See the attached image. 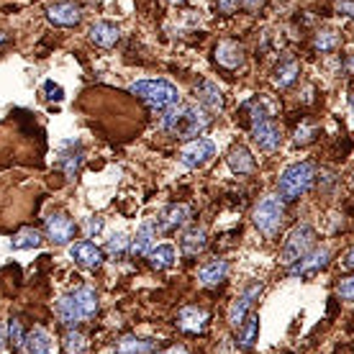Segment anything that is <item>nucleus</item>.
<instances>
[{
  "label": "nucleus",
  "mask_w": 354,
  "mask_h": 354,
  "mask_svg": "<svg viewBox=\"0 0 354 354\" xmlns=\"http://www.w3.org/2000/svg\"><path fill=\"white\" fill-rule=\"evenodd\" d=\"M211 126V115L201 103H177L162 115V131L172 139L190 142Z\"/></svg>",
  "instance_id": "1"
},
{
  "label": "nucleus",
  "mask_w": 354,
  "mask_h": 354,
  "mask_svg": "<svg viewBox=\"0 0 354 354\" xmlns=\"http://www.w3.org/2000/svg\"><path fill=\"white\" fill-rule=\"evenodd\" d=\"M57 316L64 326H77L82 321H90L97 310V292L90 285H82L77 290L67 292L64 298L57 301Z\"/></svg>",
  "instance_id": "2"
},
{
  "label": "nucleus",
  "mask_w": 354,
  "mask_h": 354,
  "mask_svg": "<svg viewBox=\"0 0 354 354\" xmlns=\"http://www.w3.org/2000/svg\"><path fill=\"white\" fill-rule=\"evenodd\" d=\"M316 177H319L316 162L306 160V162H298V165H290L280 175V180H277V195L283 198L285 203H295V201H301L303 195L313 187Z\"/></svg>",
  "instance_id": "3"
},
{
  "label": "nucleus",
  "mask_w": 354,
  "mask_h": 354,
  "mask_svg": "<svg viewBox=\"0 0 354 354\" xmlns=\"http://www.w3.org/2000/svg\"><path fill=\"white\" fill-rule=\"evenodd\" d=\"M252 221L259 234H265L267 239H274L285 223V201L280 195H265L252 213Z\"/></svg>",
  "instance_id": "4"
},
{
  "label": "nucleus",
  "mask_w": 354,
  "mask_h": 354,
  "mask_svg": "<svg viewBox=\"0 0 354 354\" xmlns=\"http://www.w3.org/2000/svg\"><path fill=\"white\" fill-rule=\"evenodd\" d=\"M136 97H142L144 103H149L157 111H169L180 103V93L172 82L167 80H139L129 88Z\"/></svg>",
  "instance_id": "5"
},
{
  "label": "nucleus",
  "mask_w": 354,
  "mask_h": 354,
  "mask_svg": "<svg viewBox=\"0 0 354 354\" xmlns=\"http://www.w3.org/2000/svg\"><path fill=\"white\" fill-rule=\"evenodd\" d=\"M316 247V229L310 223H298L295 229L288 234L283 249H280V262L283 265H295L298 259H303L310 249Z\"/></svg>",
  "instance_id": "6"
},
{
  "label": "nucleus",
  "mask_w": 354,
  "mask_h": 354,
  "mask_svg": "<svg viewBox=\"0 0 354 354\" xmlns=\"http://www.w3.org/2000/svg\"><path fill=\"white\" fill-rule=\"evenodd\" d=\"M331 262V249L328 247H313L303 259H298L295 265L288 267L290 277H313L316 272L326 270Z\"/></svg>",
  "instance_id": "7"
},
{
  "label": "nucleus",
  "mask_w": 354,
  "mask_h": 354,
  "mask_svg": "<svg viewBox=\"0 0 354 354\" xmlns=\"http://www.w3.org/2000/svg\"><path fill=\"white\" fill-rule=\"evenodd\" d=\"M262 290H265V285L259 283V280H254V283H249L247 288H244V292H241L236 301L231 303V308H229L231 328H239L241 324H244V319L252 313V306H254V301L262 295Z\"/></svg>",
  "instance_id": "8"
},
{
  "label": "nucleus",
  "mask_w": 354,
  "mask_h": 354,
  "mask_svg": "<svg viewBox=\"0 0 354 354\" xmlns=\"http://www.w3.org/2000/svg\"><path fill=\"white\" fill-rule=\"evenodd\" d=\"M213 154H216L213 142H208V139H190L183 149L177 151V160L183 162L185 167L198 169V167H203L205 162H211Z\"/></svg>",
  "instance_id": "9"
},
{
  "label": "nucleus",
  "mask_w": 354,
  "mask_h": 354,
  "mask_svg": "<svg viewBox=\"0 0 354 354\" xmlns=\"http://www.w3.org/2000/svg\"><path fill=\"white\" fill-rule=\"evenodd\" d=\"M77 234V223L72 221L67 213H52L46 218V236L54 241V244H70Z\"/></svg>",
  "instance_id": "10"
},
{
  "label": "nucleus",
  "mask_w": 354,
  "mask_h": 354,
  "mask_svg": "<svg viewBox=\"0 0 354 354\" xmlns=\"http://www.w3.org/2000/svg\"><path fill=\"white\" fill-rule=\"evenodd\" d=\"M208 321H211V316H208L205 308H201V306H185V308H180L175 324L185 334H203L205 328H208Z\"/></svg>",
  "instance_id": "11"
},
{
  "label": "nucleus",
  "mask_w": 354,
  "mask_h": 354,
  "mask_svg": "<svg viewBox=\"0 0 354 354\" xmlns=\"http://www.w3.org/2000/svg\"><path fill=\"white\" fill-rule=\"evenodd\" d=\"M252 139L262 151H277L283 147V131H280V126L274 124L272 118L252 126Z\"/></svg>",
  "instance_id": "12"
},
{
  "label": "nucleus",
  "mask_w": 354,
  "mask_h": 354,
  "mask_svg": "<svg viewBox=\"0 0 354 354\" xmlns=\"http://www.w3.org/2000/svg\"><path fill=\"white\" fill-rule=\"evenodd\" d=\"M46 18L52 21L54 26H62V28H70V26H77L82 21V10L77 3H70V0H62V3H54L46 8Z\"/></svg>",
  "instance_id": "13"
},
{
  "label": "nucleus",
  "mask_w": 354,
  "mask_h": 354,
  "mask_svg": "<svg viewBox=\"0 0 354 354\" xmlns=\"http://www.w3.org/2000/svg\"><path fill=\"white\" fill-rule=\"evenodd\" d=\"M195 97H198V103L208 111V113H218L226 108V97H223L221 88L211 80H201L195 85Z\"/></svg>",
  "instance_id": "14"
},
{
  "label": "nucleus",
  "mask_w": 354,
  "mask_h": 354,
  "mask_svg": "<svg viewBox=\"0 0 354 354\" xmlns=\"http://www.w3.org/2000/svg\"><path fill=\"white\" fill-rule=\"evenodd\" d=\"M244 59H247V54H244V46L239 41L226 39V41H221V44L216 46V64L223 67V70H231V72L239 70L241 64H244Z\"/></svg>",
  "instance_id": "15"
},
{
  "label": "nucleus",
  "mask_w": 354,
  "mask_h": 354,
  "mask_svg": "<svg viewBox=\"0 0 354 354\" xmlns=\"http://www.w3.org/2000/svg\"><path fill=\"white\" fill-rule=\"evenodd\" d=\"M90 41L100 49H113L118 41H121V28L111 24V21H95L93 26L88 28Z\"/></svg>",
  "instance_id": "16"
},
{
  "label": "nucleus",
  "mask_w": 354,
  "mask_h": 354,
  "mask_svg": "<svg viewBox=\"0 0 354 354\" xmlns=\"http://www.w3.org/2000/svg\"><path fill=\"white\" fill-rule=\"evenodd\" d=\"M70 257L85 270H97L103 265V249L95 247L93 241H77L70 247Z\"/></svg>",
  "instance_id": "17"
},
{
  "label": "nucleus",
  "mask_w": 354,
  "mask_h": 354,
  "mask_svg": "<svg viewBox=\"0 0 354 354\" xmlns=\"http://www.w3.org/2000/svg\"><path fill=\"white\" fill-rule=\"evenodd\" d=\"M226 162H229L231 172H236V175H252L254 169H257V162L252 157V151L247 147H241V144H234L226 154Z\"/></svg>",
  "instance_id": "18"
},
{
  "label": "nucleus",
  "mask_w": 354,
  "mask_h": 354,
  "mask_svg": "<svg viewBox=\"0 0 354 354\" xmlns=\"http://www.w3.org/2000/svg\"><path fill=\"white\" fill-rule=\"evenodd\" d=\"M298 77H301V62H298V59H292V57H288V59H283V62L274 67L272 85L277 90H285V88H290Z\"/></svg>",
  "instance_id": "19"
},
{
  "label": "nucleus",
  "mask_w": 354,
  "mask_h": 354,
  "mask_svg": "<svg viewBox=\"0 0 354 354\" xmlns=\"http://www.w3.org/2000/svg\"><path fill=\"white\" fill-rule=\"evenodd\" d=\"M226 274H229V262H226V259H211V262H205V265L198 270V283L205 285V288H211V285L223 283Z\"/></svg>",
  "instance_id": "20"
},
{
  "label": "nucleus",
  "mask_w": 354,
  "mask_h": 354,
  "mask_svg": "<svg viewBox=\"0 0 354 354\" xmlns=\"http://www.w3.org/2000/svg\"><path fill=\"white\" fill-rule=\"evenodd\" d=\"M24 352L26 354H54L52 337H49L41 326L31 328V331L26 334V342H24Z\"/></svg>",
  "instance_id": "21"
},
{
  "label": "nucleus",
  "mask_w": 354,
  "mask_h": 354,
  "mask_svg": "<svg viewBox=\"0 0 354 354\" xmlns=\"http://www.w3.org/2000/svg\"><path fill=\"white\" fill-rule=\"evenodd\" d=\"M190 221V208L187 205H169L167 211L160 216V231H165V234H169V231L180 229V226H185V223Z\"/></svg>",
  "instance_id": "22"
},
{
  "label": "nucleus",
  "mask_w": 354,
  "mask_h": 354,
  "mask_svg": "<svg viewBox=\"0 0 354 354\" xmlns=\"http://www.w3.org/2000/svg\"><path fill=\"white\" fill-rule=\"evenodd\" d=\"M236 331H239V337H236V349L249 352V349L254 346L257 334H259V316L257 313H249L247 319H244V324H241Z\"/></svg>",
  "instance_id": "23"
},
{
  "label": "nucleus",
  "mask_w": 354,
  "mask_h": 354,
  "mask_svg": "<svg viewBox=\"0 0 354 354\" xmlns=\"http://www.w3.org/2000/svg\"><path fill=\"white\" fill-rule=\"evenodd\" d=\"M154 236H157V226L154 221H144L136 231V239L131 241V254L136 257H144V254H149L151 252V244H154Z\"/></svg>",
  "instance_id": "24"
},
{
  "label": "nucleus",
  "mask_w": 354,
  "mask_h": 354,
  "mask_svg": "<svg viewBox=\"0 0 354 354\" xmlns=\"http://www.w3.org/2000/svg\"><path fill=\"white\" fill-rule=\"evenodd\" d=\"M241 118H244L247 126L252 129V126H257L259 121H267V118H270V111H267V106L259 97H252V100H247V103L241 106Z\"/></svg>",
  "instance_id": "25"
},
{
  "label": "nucleus",
  "mask_w": 354,
  "mask_h": 354,
  "mask_svg": "<svg viewBox=\"0 0 354 354\" xmlns=\"http://www.w3.org/2000/svg\"><path fill=\"white\" fill-rule=\"evenodd\" d=\"M339 44H342V36H339V31H334V28H319L316 36H313V49L321 54L337 52Z\"/></svg>",
  "instance_id": "26"
},
{
  "label": "nucleus",
  "mask_w": 354,
  "mask_h": 354,
  "mask_svg": "<svg viewBox=\"0 0 354 354\" xmlns=\"http://www.w3.org/2000/svg\"><path fill=\"white\" fill-rule=\"evenodd\" d=\"M321 133V126L313 121V118H303L301 126H295V136H292V142L298 144V147H308V144L316 142V136Z\"/></svg>",
  "instance_id": "27"
},
{
  "label": "nucleus",
  "mask_w": 354,
  "mask_h": 354,
  "mask_svg": "<svg viewBox=\"0 0 354 354\" xmlns=\"http://www.w3.org/2000/svg\"><path fill=\"white\" fill-rule=\"evenodd\" d=\"M205 231L203 229H190L183 236V241H180V247H183V252H185L187 257H195V254H201L205 249Z\"/></svg>",
  "instance_id": "28"
},
{
  "label": "nucleus",
  "mask_w": 354,
  "mask_h": 354,
  "mask_svg": "<svg viewBox=\"0 0 354 354\" xmlns=\"http://www.w3.org/2000/svg\"><path fill=\"white\" fill-rule=\"evenodd\" d=\"M151 349H154L151 342L136 337H124L118 339V344H115V354H151Z\"/></svg>",
  "instance_id": "29"
},
{
  "label": "nucleus",
  "mask_w": 354,
  "mask_h": 354,
  "mask_svg": "<svg viewBox=\"0 0 354 354\" xmlns=\"http://www.w3.org/2000/svg\"><path fill=\"white\" fill-rule=\"evenodd\" d=\"M175 247H169V244H162V247L149 252V265L154 270H169V267L175 265Z\"/></svg>",
  "instance_id": "30"
},
{
  "label": "nucleus",
  "mask_w": 354,
  "mask_h": 354,
  "mask_svg": "<svg viewBox=\"0 0 354 354\" xmlns=\"http://www.w3.org/2000/svg\"><path fill=\"white\" fill-rule=\"evenodd\" d=\"M82 162H85V154H82V149L64 151L62 157H59V165H62L67 180H75V175H77V172H80V167H82Z\"/></svg>",
  "instance_id": "31"
},
{
  "label": "nucleus",
  "mask_w": 354,
  "mask_h": 354,
  "mask_svg": "<svg viewBox=\"0 0 354 354\" xmlns=\"http://www.w3.org/2000/svg\"><path fill=\"white\" fill-rule=\"evenodd\" d=\"M41 244V234L36 229H24V231H18L16 236H13V241H10V249H34Z\"/></svg>",
  "instance_id": "32"
},
{
  "label": "nucleus",
  "mask_w": 354,
  "mask_h": 354,
  "mask_svg": "<svg viewBox=\"0 0 354 354\" xmlns=\"http://www.w3.org/2000/svg\"><path fill=\"white\" fill-rule=\"evenodd\" d=\"M62 346L67 354H85L88 352V337L80 331H67L62 339Z\"/></svg>",
  "instance_id": "33"
},
{
  "label": "nucleus",
  "mask_w": 354,
  "mask_h": 354,
  "mask_svg": "<svg viewBox=\"0 0 354 354\" xmlns=\"http://www.w3.org/2000/svg\"><path fill=\"white\" fill-rule=\"evenodd\" d=\"M6 342L13 352H24V342H26V334H24V326H21V321L13 319L8 324V334H6Z\"/></svg>",
  "instance_id": "34"
},
{
  "label": "nucleus",
  "mask_w": 354,
  "mask_h": 354,
  "mask_svg": "<svg viewBox=\"0 0 354 354\" xmlns=\"http://www.w3.org/2000/svg\"><path fill=\"white\" fill-rule=\"evenodd\" d=\"M129 249H131V241H129L126 234H113L106 244V252L111 254V257H124Z\"/></svg>",
  "instance_id": "35"
},
{
  "label": "nucleus",
  "mask_w": 354,
  "mask_h": 354,
  "mask_svg": "<svg viewBox=\"0 0 354 354\" xmlns=\"http://www.w3.org/2000/svg\"><path fill=\"white\" fill-rule=\"evenodd\" d=\"M337 292H339V298H344V301H354V274L339 280Z\"/></svg>",
  "instance_id": "36"
},
{
  "label": "nucleus",
  "mask_w": 354,
  "mask_h": 354,
  "mask_svg": "<svg viewBox=\"0 0 354 354\" xmlns=\"http://www.w3.org/2000/svg\"><path fill=\"white\" fill-rule=\"evenodd\" d=\"M339 16H346V18H354V0H337V6H334Z\"/></svg>",
  "instance_id": "37"
},
{
  "label": "nucleus",
  "mask_w": 354,
  "mask_h": 354,
  "mask_svg": "<svg viewBox=\"0 0 354 354\" xmlns=\"http://www.w3.org/2000/svg\"><path fill=\"white\" fill-rule=\"evenodd\" d=\"M218 3V10H221L223 16H231V13H236L241 6V0H216Z\"/></svg>",
  "instance_id": "38"
},
{
  "label": "nucleus",
  "mask_w": 354,
  "mask_h": 354,
  "mask_svg": "<svg viewBox=\"0 0 354 354\" xmlns=\"http://www.w3.org/2000/svg\"><path fill=\"white\" fill-rule=\"evenodd\" d=\"M44 93H46V97H49V100H62V97H64V90L59 88V85H54L52 80L44 82Z\"/></svg>",
  "instance_id": "39"
},
{
  "label": "nucleus",
  "mask_w": 354,
  "mask_h": 354,
  "mask_svg": "<svg viewBox=\"0 0 354 354\" xmlns=\"http://www.w3.org/2000/svg\"><path fill=\"white\" fill-rule=\"evenodd\" d=\"M85 231H88V236H95L103 231V218H97V216H90L88 221H85Z\"/></svg>",
  "instance_id": "40"
},
{
  "label": "nucleus",
  "mask_w": 354,
  "mask_h": 354,
  "mask_svg": "<svg viewBox=\"0 0 354 354\" xmlns=\"http://www.w3.org/2000/svg\"><path fill=\"white\" fill-rule=\"evenodd\" d=\"M241 8H247L249 13H257L265 8V0H241Z\"/></svg>",
  "instance_id": "41"
},
{
  "label": "nucleus",
  "mask_w": 354,
  "mask_h": 354,
  "mask_svg": "<svg viewBox=\"0 0 354 354\" xmlns=\"http://www.w3.org/2000/svg\"><path fill=\"white\" fill-rule=\"evenodd\" d=\"M342 270H354V247L344 252V257H342Z\"/></svg>",
  "instance_id": "42"
},
{
  "label": "nucleus",
  "mask_w": 354,
  "mask_h": 354,
  "mask_svg": "<svg viewBox=\"0 0 354 354\" xmlns=\"http://www.w3.org/2000/svg\"><path fill=\"white\" fill-rule=\"evenodd\" d=\"M160 354H187V349L185 346H180V344H172V346H167L165 352H160Z\"/></svg>",
  "instance_id": "43"
},
{
  "label": "nucleus",
  "mask_w": 354,
  "mask_h": 354,
  "mask_svg": "<svg viewBox=\"0 0 354 354\" xmlns=\"http://www.w3.org/2000/svg\"><path fill=\"white\" fill-rule=\"evenodd\" d=\"M344 70L354 77V54H349V57L344 59Z\"/></svg>",
  "instance_id": "44"
},
{
  "label": "nucleus",
  "mask_w": 354,
  "mask_h": 354,
  "mask_svg": "<svg viewBox=\"0 0 354 354\" xmlns=\"http://www.w3.org/2000/svg\"><path fill=\"white\" fill-rule=\"evenodd\" d=\"M6 334H8V328L0 324V349H3V344H6Z\"/></svg>",
  "instance_id": "45"
},
{
  "label": "nucleus",
  "mask_w": 354,
  "mask_h": 354,
  "mask_svg": "<svg viewBox=\"0 0 354 354\" xmlns=\"http://www.w3.org/2000/svg\"><path fill=\"white\" fill-rule=\"evenodd\" d=\"M6 41H8V36H6L3 31H0V44H6Z\"/></svg>",
  "instance_id": "46"
},
{
  "label": "nucleus",
  "mask_w": 354,
  "mask_h": 354,
  "mask_svg": "<svg viewBox=\"0 0 354 354\" xmlns=\"http://www.w3.org/2000/svg\"><path fill=\"white\" fill-rule=\"evenodd\" d=\"M349 103H352V108H354V90H352V95H349Z\"/></svg>",
  "instance_id": "47"
},
{
  "label": "nucleus",
  "mask_w": 354,
  "mask_h": 354,
  "mask_svg": "<svg viewBox=\"0 0 354 354\" xmlns=\"http://www.w3.org/2000/svg\"><path fill=\"white\" fill-rule=\"evenodd\" d=\"M169 3H185V0H169Z\"/></svg>",
  "instance_id": "48"
},
{
  "label": "nucleus",
  "mask_w": 354,
  "mask_h": 354,
  "mask_svg": "<svg viewBox=\"0 0 354 354\" xmlns=\"http://www.w3.org/2000/svg\"><path fill=\"white\" fill-rule=\"evenodd\" d=\"M352 183H354V177H352Z\"/></svg>",
  "instance_id": "49"
},
{
  "label": "nucleus",
  "mask_w": 354,
  "mask_h": 354,
  "mask_svg": "<svg viewBox=\"0 0 354 354\" xmlns=\"http://www.w3.org/2000/svg\"><path fill=\"white\" fill-rule=\"evenodd\" d=\"M97 3H100V0H97Z\"/></svg>",
  "instance_id": "50"
}]
</instances>
